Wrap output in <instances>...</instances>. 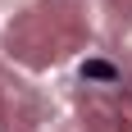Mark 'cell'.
I'll list each match as a JSON object with an SVG mask.
<instances>
[{
	"mask_svg": "<svg viewBox=\"0 0 132 132\" xmlns=\"http://www.w3.org/2000/svg\"><path fill=\"white\" fill-rule=\"evenodd\" d=\"M82 78L87 82H119V68L105 64V59H87V64H82Z\"/></svg>",
	"mask_w": 132,
	"mask_h": 132,
	"instance_id": "obj_1",
	"label": "cell"
}]
</instances>
